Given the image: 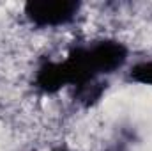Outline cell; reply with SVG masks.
I'll return each mask as SVG.
<instances>
[{
    "mask_svg": "<svg viewBox=\"0 0 152 151\" xmlns=\"http://www.w3.org/2000/svg\"><path fill=\"white\" fill-rule=\"evenodd\" d=\"M131 50L118 38L103 36L73 43L64 57L69 76V89L78 93L129 66Z\"/></svg>",
    "mask_w": 152,
    "mask_h": 151,
    "instance_id": "obj_1",
    "label": "cell"
},
{
    "mask_svg": "<svg viewBox=\"0 0 152 151\" xmlns=\"http://www.w3.org/2000/svg\"><path fill=\"white\" fill-rule=\"evenodd\" d=\"M81 9L78 0H28L23 4V16L37 30H58L76 23Z\"/></svg>",
    "mask_w": 152,
    "mask_h": 151,
    "instance_id": "obj_2",
    "label": "cell"
},
{
    "mask_svg": "<svg viewBox=\"0 0 152 151\" xmlns=\"http://www.w3.org/2000/svg\"><path fill=\"white\" fill-rule=\"evenodd\" d=\"M32 87L41 96H55L69 89V76L64 59L42 57L32 71Z\"/></svg>",
    "mask_w": 152,
    "mask_h": 151,
    "instance_id": "obj_3",
    "label": "cell"
},
{
    "mask_svg": "<svg viewBox=\"0 0 152 151\" xmlns=\"http://www.w3.org/2000/svg\"><path fill=\"white\" fill-rule=\"evenodd\" d=\"M126 82L143 85V87H152V57L138 59L133 64L126 68Z\"/></svg>",
    "mask_w": 152,
    "mask_h": 151,
    "instance_id": "obj_4",
    "label": "cell"
},
{
    "mask_svg": "<svg viewBox=\"0 0 152 151\" xmlns=\"http://www.w3.org/2000/svg\"><path fill=\"white\" fill-rule=\"evenodd\" d=\"M51 151H71L67 146H57V148H53Z\"/></svg>",
    "mask_w": 152,
    "mask_h": 151,
    "instance_id": "obj_5",
    "label": "cell"
}]
</instances>
